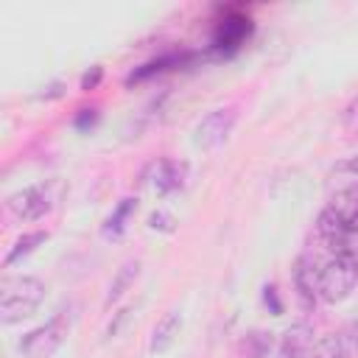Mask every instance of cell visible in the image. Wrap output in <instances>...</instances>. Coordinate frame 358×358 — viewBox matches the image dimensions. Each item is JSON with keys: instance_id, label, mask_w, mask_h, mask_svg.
<instances>
[{"instance_id": "obj_6", "label": "cell", "mask_w": 358, "mask_h": 358, "mask_svg": "<svg viewBox=\"0 0 358 358\" xmlns=\"http://www.w3.org/2000/svg\"><path fill=\"white\" fill-rule=\"evenodd\" d=\"M291 277H294V288H296L299 302H302L308 310L316 308V302H322V299H319V263L310 260V257H299V260L294 263Z\"/></svg>"}, {"instance_id": "obj_9", "label": "cell", "mask_w": 358, "mask_h": 358, "mask_svg": "<svg viewBox=\"0 0 358 358\" xmlns=\"http://www.w3.org/2000/svg\"><path fill=\"white\" fill-rule=\"evenodd\" d=\"M355 355H358V344L352 341V336L344 327H338L336 333L316 338L308 358H355Z\"/></svg>"}, {"instance_id": "obj_18", "label": "cell", "mask_w": 358, "mask_h": 358, "mask_svg": "<svg viewBox=\"0 0 358 358\" xmlns=\"http://www.w3.org/2000/svg\"><path fill=\"white\" fill-rule=\"evenodd\" d=\"M263 299H266V305L271 302V310H274V313H280V310H282V305H280V299H277V288H274V285H266V288H263Z\"/></svg>"}, {"instance_id": "obj_12", "label": "cell", "mask_w": 358, "mask_h": 358, "mask_svg": "<svg viewBox=\"0 0 358 358\" xmlns=\"http://www.w3.org/2000/svg\"><path fill=\"white\" fill-rule=\"evenodd\" d=\"M327 246L333 249V255H347V257H358V215L350 218L330 241Z\"/></svg>"}, {"instance_id": "obj_17", "label": "cell", "mask_w": 358, "mask_h": 358, "mask_svg": "<svg viewBox=\"0 0 358 358\" xmlns=\"http://www.w3.org/2000/svg\"><path fill=\"white\" fill-rule=\"evenodd\" d=\"M101 76H103V70L95 64V67H92V73H84V78H81V90H95V87H98V81H101Z\"/></svg>"}, {"instance_id": "obj_19", "label": "cell", "mask_w": 358, "mask_h": 358, "mask_svg": "<svg viewBox=\"0 0 358 358\" xmlns=\"http://www.w3.org/2000/svg\"><path fill=\"white\" fill-rule=\"evenodd\" d=\"M157 227H159V229H171V218L162 215V213H154V215H151V229H157Z\"/></svg>"}, {"instance_id": "obj_7", "label": "cell", "mask_w": 358, "mask_h": 358, "mask_svg": "<svg viewBox=\"0 0 358 358\" xmlns=\"http://www.w3.org/2000/svg\"><path fill=\"white\" fill-rule=\"evenodd\" d=\"M316 338H313V327L308 322H296L291 324L282 336H280V344H277V352L280 358H308L310 350H313Z\"/></svg>"}, {"instance_id": "obj_11", "label": "cell", "mask_w": 358, "mask_h": 358, "mask_svg": "<svg viewBox=\"0 0 358 358\" xmlns=\"http://www.w3.org/2000/svg\"><path fill=\"white\" fill-rule=\"evenodd\" d=\"M185 173H187V165L185 162H173V159H162L157 165V173H154V187L159 196H168L173 190H179L185 185Z\"/></svg>"}, {"instance_id": "obj_5", "label": "cell", "mask_w": 358, "mask_h": 358, "mask_svg": "<svg viewBox=\"0 0 358 358\" xmlns=\"http://www.w3.org/2000/svg\"><path fill=\"white\" fill-rule=\"evenodd\" d=\"M235 123H238L235 106H221V109L207 112V115L199 120L196 131H193V145L207 151V148H215V145L227 143V137L232 134Z\"/></svg>"}, {"instance_id": "obj_20", "label": "cell", "mask_w": 358, "mask_h": 358, "mask_svg": "<svg viewBox=\"0 0 358 358\" xmlns=\"http://www.w3.org/2000/svg\"><path fill=\"white\" fill-rule=\"evenodd\" d=\"M344 330H347V333L352 336V341L358 344V313H355V316H352V319H350V322L344 324Z\"/></svg>"}, {"instance_id": "obj_14", "label": "cell", "mask_w": 358, "mask_h": 358, "mask_svg": "<svg viewBox=\"0 0 358 358\" xmlns=\"http://www.w3.org/2000/svg\"><path fill=\"white\" fill-rule=\"evenodd\" d=\"M137 210V199H120V204L112 210V215L106 218V224H103V238H120L123 235V229H126V221H129V215Z\"/></svg>"}, {"instance_id": "obj_2", "label": "cell", "mask_w": 358, "mask_h": 358, "mask_svg": "<svg viewBox=\"0 0 358 358\" xmlns=\"http://www.w3.org/2000/svg\"><path fill=\"white\" fill-rule=\"evenodd\" d=\"M358 285V257L333 255L319 266V299L327 305L344 302Z\"/></svg>"}, {"instance_id": "obj_4", "label": "cell", "mask_w": 358, "mask_h": 358, "mask_svg": "<svg viewBox=\"0 0 358 358\" xmlns=\"http://www.w3.org/2000/svg\"><path fill=\"white\" fill-rule=\"evenodd\" d=\"M56 190H59V185H53V182L31 185V187H25V190H20L8 199V210L22 221H36V218H42L45 213L53 210Z\"/></svg>"}, {"instance_id": "obj_8", "label": "cell", "mask_w": 358, "mask_h": 358, "mask_svg": "<svg viewBox=\"0 0 358 358\" xmlns=\"http://www.w3.org/2000/svg\"><path fill=\"white\" fill-rule=\"evenodd\" d=\"M249 31H252V20L249 17H243V14H227L221 22H218V28H215V36H213V45L218 48V50H235V48H241V42L249 36Z\"/></svg>"}, {"instance_id": "obj_13", "label": "cell", "mask_w": 358, "mask_h": 358, "mask_svg": "<svg viewBox=\"0 0 358 358\" xmlns=\"http://www.w3.org/2000/svg\"><path fill=\"white\" fill-rule=\"evenodd\" d=\"M140 277V260H126L120 268H117V274H115V280H112V285H109V294H106V305H112V302H117L131 285H134V280Z\"/></svg>"}, {"instance_id": "obj_16", "label": "cell", "mask_w": 358, "mask_h": 358, "mask_svg": "<svg viewBox=\"0 0 358 358\" xmlns=\"http://www.w3.org/2000/svg\"><path fill=\"white\" fill-rule=\"evenodd\" d=\"M271 350H274V338H271V333H263V330H252L241 341V355L243 358H268Z\"/></svg>"}, {"instance_id": "obj_1", "label": "cell", "mask_w": 358, "mask_h": 358, "mask_svg": "<svg viewBox=\"0 0 358 358\" xmlns=\"http://www.w3.org/2000/svg\"><path fill=\"white\" fill-rule=\"evenodd\" d=\"M48 296V285L39 277H11L3 282L0 294V322L17 324L39 310V305Z\"/></svg>"}, {"instance_id": "obj_10", "label": "cell", "mask_w": 358, "mask_h": 358, "mask_svg": "<svg viewBox=\"0 0 358 358\" xmlns=\"http://www.w3.org/2000/svg\"><path fill=\"white\" fill-rule=\"evenodd\" d=\"M179 333H182V313H179V310H168V313H165V316L157 322V327L151 330L148 350H151L154 355L168 352V350L176 344Z\"/></svg>"}, {"instance_id": "obj_15", "label": "cell", "mask_w": 358, "mask_h": 358, "mask_svg": "<svg viewBox=\"0 0 358 358\" xmlns=\"http://www.w3.org/2000/svg\"><path fill=\"white\" fill-rule=\"evenodd\" d=\"M48 241V232L45 229H36V232H25L22 238H17L14 241V246L8 249V255H6V266H14V263H20L22 257H28L39 243H45Z\"/></svg>"}, {"instance_id": "obj_3", "label": "cell", "mask_w": 358, "mask_h": 358, "mask_svg": "<svg viewBox=\"0 0 358 358\" xmlns=\"http://www.w3.org/2000/svg\"><path fill=\"white\" fill-rule=\"evenodd\" d=\"M67 333H70V313L67 310H59L42 327L31 330L20 341V352L28 355V358H50L62 347V341L67 338Z\"/></svg>"}]
</instances>
